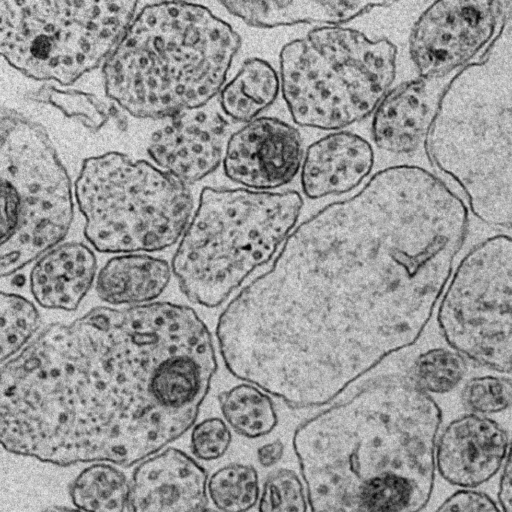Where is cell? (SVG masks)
Listing matches in <instances>:
<instances>
[{"label":"cell","mask_w":512,"mask_h":512,"mask_svg":"<svg viewBox=\"0 0 512 512\" xmlns=\"http://www.w3.org/2000/svg\"><path fill=\"white\" fill-rule=\"evenodd\" d=\"M222 6L247 25L270 29L302 23L340 26L392 4L387 1H222Z\"/></svg>","instance_id":"obj_20"},{"label":"cell","mask_w":512,"mask_h":512,"mask_svg":"<svg viewBox=\"0 0 512 512\" xmlns=\"http://www.w3.org/2000/svg\"><path fill=\"white\" fill-rule=\"evenodd\" d=\"M281 92L279 74L266 60H245L238 73L224 85L219 102L232 120L248 123L270 107Z\"/></svg>","instance_id":"obj_22"},{"label":"cell","mask_w":512,"mask_h":512,"mask_svg":"<svg viewBox=\"0 0 512 512\" xmlns=\"http://www.w3.org/2000/svg\"><path fill=\"white\" fill-rule=\"evenodd\" d=\"M36 98L58 107L69 117H79L85 126L92 130L102 127L112 114L100 99L77 90L47 87L39 91Z\"/></svg>","instance_id":"obj_30"},{"label":"cell","mask_w":512,"mask_h":512,"mask_svg":"<svg viewBox=\"0 0 512 512\" xmlns=\"http://www.w3.org/2000/svg\"><path fill=\"white\" fill-rule=\"evenodd\" d=\"M510 1L438 0L417 18L409 55L419 77L442 80L487 48Z\"/></svg>","instance_id":"obj_12"},{"label":"cell","mask_w":512,"mask_h":512,"mask_svg":"<svg viewBox=\"0 0 512 512\" xmlns=\"http://www.w3.org/2000/svg\"><path fill=\"white\" fill-rule=\"evenodd\" d=\"M220 411L238 435L257 439L270 434L278 424V414L270 394L243 382L218 395Z\"/></svg>","instance_id":"obj_23"},{"label":"cell","mask_w":512,"mask_h":512,"mask_svg":"<svg viewBox=\"0 0 512 512\" xmlns=\"http://www.w3.org/2000/svg\"><path fill=\"white\" fill-rule=\"evenodd\" d=\"M217 369L191 307H95L2 364L1 444L62 467L139 464L194 426Z\"/></svg>","instance_id":"obj_2"},{"label":"cell","mask_w":512,"mask_h":512,"mask_svg":"<svg viewBox=\"0 0 512 512\" xmlns=\"http://www.w3.org/2000/svg\"><path fill=\"white\" fill-rule=\"evenodd\" d=\"M1 362L5 363L26 347L39 330L41 317L33 302L22 295L1 292Z\"/></svg>","instance_id":"obj_27"},{"label":"cell","mask_w":512,"mask_h":512,"mask_svg":"<svg viewBox=\"0 0 512 512\" xmlns=\"http://www.w3.org/2000/svg\"><path fill=\"white\" fill-rule=\"evenodd\" d=\"M260 493L258 472L249 464H227L208 479V497L218 512H249Z\"/></svg>","instance_id":"obj_25"},{"label":"cell","mask_w":512,"mask_h":512,"mask_svg":"<svg viewBox=\"0 0 512 512\" xmlns=\"http://www.w3.org/2000/svg\"><path fill=\"white\" fill-rule=\"evenodd\" d=\"M129 491L127 476L107 462L84 468L69 488L72 503L83 512H124L128 508Z\"/></svg>","instance_id":"obj_24"},{"label":"cell","mask_w":512,"mask_h":512,"mask_svg":"<svg viewBox=\"0 0 512 512\" xmlns=\"http://www.w3.org/2000/svg\"><path fill=\"white\" fill-rule=\"evenodd\" d=\"M442 80L417 77L390 89L371 122L374 144L393 154H410L424 142L443 91Z\"/></svg>","instance_id":"obj_17"},{"label":"cell","mask_w":512,"mask_h":512,"mask_svg":"<svg viewBox=\"0 0 512 512\" xmlns=\"http://www.w3.org/2000/svg\"><path fill=\"white\" fill-rule=\"evenodd\" d=\"M397 46L346 26H318L279 54L281 94L293 122L340 131L371 114L396 77Z\"/></svg>","instance_id":"obj_7"},{"label":"cell","mask_w":512,"mask_h":512,"mask_svg":"<svg viewBox=\"0 0 512 512\" xmlns=\"http://www.w3.org/2000/svg\"><path fill=\"white\" fill-rule=\"evenodd\" d=\"M208 479L194 458L169 447L134 469L129 512H202L208 504Z\"/></svg>","instance_id":"obj_15"},{"label":"cell","mask_w":512,"mask_h":512,"mask_svg":"<svg viewBox=\"0 0 512 512\" xmlns=\"http://www.w3.org/2000/svg\"><path fill=\"white\" fill-rule=\"evenodd\" d=\"M460 398L468 413H500L512 406V381L495 375L476 376L464 383Z\"/></svg>","instance_id":"obj_29"},{"label":"cell","mask_w":512,"mask_h":512,"mask_svg":"<svg viewBox=\"0 0 512 512\" xmlns=\"http://www.w3.org/2000/svg\"><path fill=\"white\" fill-rule=\"evenodd\" d=\"M0 275L60 245L73 221L68 174L45 129L13 110L1 119Z\"/></svg>","instance_id":"obj_9"},{"label":"cell","mask_w":512,"mask_h":512,"mask_svg":"<svg viewBox=\"0 0 512 512\" xmlns=\"http://www.w3.org/2000/svg\"><path fill=\"white\" fill-rule=\"evenodd\" d=\"M434 512H501L493 498L476 489H460L448 498Z\"/></svg>","instance_id":"obj_32"},{"label":"cell","mask_w":512,"mask_h":512,"mask_svg":"<svg viewBox=\"0 0 512 512\" xmlns=\"http://www.w3.org/2000/svg\"><path fill=\"white\" fill-rule=\"evenodd\" d=\"M467 373V360L451 348H431L412 362L408 377L422 391L445 394L454 390Z\"/></svg>","instance_id":"obj_26"},{"label":"cell","mask_w":512,"mask_h":512,"mask_svg":"<svg viewBox=\"0 0 512 512\" xmlns=\"http://www.w3.org/2000/svg\"><path fill=\"white\" fill-rule=\"evenodd\" d=\"M304 153L297 128L275 117L260 116L230 135L223 170L243 188L273 191L299 174Z\"/></svg>","instance_id":"obj_13"},{"label":"cell","mask_w":512,"mask_h":512,"mask_svg":"<svg viewBox=\"0 0 512 512\" xmlns=\"http://www.w3.org/2000/svg\"><path fill=\"white\" fill-rule=\"evenodd\" d=\"M373 166L374 150L365 138L346 130L328 133L304 153L302 192L309 199L345 194L358 187Z\"/></svg>","instance_id":"obj_18"},{"label":"cell","mask_w":512,"mask_h":512,"mask_svg":"<svg viewBox=\"0 0 512 512\" xmlns=\"http://www.w3.org/2000/svg\"><path fill=\"white\" fill-rule=\"evenodd\" d=\"M172 267L146 253L119 254L110 258L97 273L96 294L112 306L152 303L168 287Z\"/></svg>","instance_id":"obj_21"},{"label":"cell","mask_w":512,"mask_h":512,"mask_svg":"<svg viewBox=\"0 0 512 512\" xmlns=\"http://www.w3.org/2000/svg\"><path fill=\"white\" fill-rule=\"evenodd\" d=\"M225 123L218 114L189 110L157 130L148 146L153 161L184 184L212 173L223 161Z\"/></svg>","instance_id":"obj_16"},{"label":"cell","mask_w":512,"mask_h":512,"mask_svg":"<svg viewBox=\"0 0 512 512\" xmlns=\"http://www.w3.org/2000/svg\"><path fill=\"white\" fill-rule=\"evenodd\" d=\"M96 277L93 250L80 242H68L36 260L29 274V287L41 307L71 312L79 307Z\"/></svg>","instance_id":"obj_19"},{"label":"cell","mask_w":512,"mask_h":512,"mask_svg":"<svg viewBox=\"0 0 512 512\" xmlns=\"http://www.w3.org/2000/svg\"><path fill=\"white\" fill-rule=\"evenodd\" d=\"M442 412L407 375L384 374L296 428L309 512H420L434 487Z\"/></svg>","instance_id":"obj_3"},{"label":"cell","mask_w":512,"mask_h":512,"mask_svg":"<svg viewBox=\"0 0 512 512\" xmlns=\"http://www.w3.org/2000/svg\"><path fill=\"white\" fill-rule=\"evenodd\" d=\"M466 202L398 164L298 224L220 313L228 372L293 408L329 404L427 327L466 239Z\"/></svg>","instance_id":"obj_1"},{"label":"cell","mask_w":512,"mask_h":512,"mask_svg":"<svg viewBox=\"0 0 512 512\" xmlns=\"http://www.w3.org/2000/svg\"><path fill=\"white\" fill-rule=\"evenodd\" d=\"M257 505L259 512H308L303 479L288 468L273 470L262 485Z\"/></svg>","instance_id":"obj_28"},{"label":"cell","mask_w":512,"mask_h":512,"mask_svg":"<svg viewBox=\"0 0 512 512\" xmlns=\"http://www.w3.org/2000/svg\"><path fill=\"white\" fill-rule=\"evenodd\" d=\"M75 198L84 236L101 253L165 250L192 218L193 198L183 182L119 152L85 159Z\"/></svg>","instance_id":"obj_8"},{"label":"cell","mask_w":512,"mask_h":512,"mask_svg":"<svg viewBox=\"0 0 512 512\" xmlns=\"http://www.w3.org/2000/svg\"><path fill=\"white\" fill-rule=\"evenodd\" d=\"M423 146L478 220L512 228V2L479 59L445 83Z\"/></svg>","instance_id":"obj_5"},{"label":"cell","mask_w":512,"mask_h":512,"mask_svg":"<svg viewBox=\"0 0 512 512\" xmlns=\"http://www.w3.org/2000/svg\"><path fill=\"white\" fill-rule=\"evenodd\" d=\"M303 204L295 190L205 187L172 257L182 293L207 308L223 304L274 258L296 227Z\"/></svg>","instance_id":"obj_6"},{"label":"cell","mask_w":512,"mask_h":512,"mask_svg":"<svg viewBox=\"0 0 512 512\" xmlns=\"http://www.w3.org/2000/svg\"><path fill=\"white\" fill-rule=\"evenodd\" d=\"M231 441L230 427L219 417L203 419L193 426L190 435L191 451L202 461H213L223 457Z\"/></svg>","instance_id":"obj_31"},{"label":"cell","mask_w":512,"mask_h":512,"mask_svg":"<svg viewBox=\"0 0 512 512\" xmlns=\"http://www.w3.org/2000/svg\"><path fill=\"white\" fill-rule=\"evenodd\" d=\"M284 448L279 439L261 445L257 450L258 463L264 468L275 466L282 459Z\"/></svg>","instance_id":"obj_34"},{"label":"cell","mask_w":512,"mask_h":512,"mask_svg":"<svg viewBox=\"0 0 512 512\" xmlns=\"http://www.w3.org/2000/svg\"><path fill=\"white\" fill-rule=\"evenodd\" d=\"M436 318L445 342L466 360L512 372V236L485 238L462 257Z\"/></svg>","instance_id":"obj_11"},{"label":"cell","mask_w":512,"mask_h":512,"mask_svg":"<svg viewBox=\"0 0 512 512\" xmlns=\"http://www.w3.org/2000/svg\"><path fill=\"white\" fill-rule=\"evenodd\" d=\"M240 45L238 33L203 5L148 4L104 63L106 94L137 118L201 109L221 92Z\"/></svg>","instance_id":"obj_4"},{"label":"cell","mask_w":512,"mask_h":512,"mask_svg":"<svg viewBox=\"0 0 512 512\" xmlns=\"http://www.w3.org/2000/svg\"><path fill=\"white\" fill-rule=\"evenodd\" d=\"M498 501L503 512H512V440L499 481Z\"/></svg>","instance_id":"obj_33"},{"label":"cell","mask_w":512,"mask_h":512,"mask_svg":"<svg viewBox=\"0 0 512 512\" xmlns=\"http://www.w3.org/2000/svg\"><path fill=\"white\" fill-rule=\"evenodd\" d=\"M135 1H2L0 49L36 80L75 82L106 61L135 17Z\"/></svg>","instance_id":"obj_10"},{"label":"cell","mask_w":512,"mask_h":512,"mask_svg":"<svg viewBox=\"0 0 512 512\" xmlns=\"http://www.w3.org/2000/svg\"><path fill=\"white\" fill-rule=\"evenodd\" d=\"M510 447L506 430L488 416L467 413L439 434L436 470L451 485L474 489L503 468Z\"/></svg>","instance_id":"obj_14"},{"label":"cell","mask_w":512,"mask_h":512,"mask_svg":"<svg viewBox=\"0 0 512 512\" xmlns=\"http://www.w3.org/2000/svg\"><path fill=\"white\" fill-rule=\"evenodd\" d=\"M42 512H83V511H81L79 509L64 507V506H54V507H50Z\"/></svg>","instance_id":"obj_35"}]
</instances>
